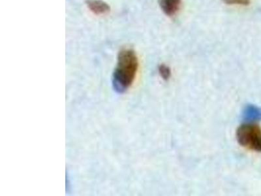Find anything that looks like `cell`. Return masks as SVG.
<instances>
[{"label": "cell", "mask_w": 261, "mask_h": 196, "mask_svg": "<svg viewBox=\"0 0 261 196\" xmlns=\"http://www.w3.org/2000/svg\"><path fill=\"white\" fill-rule=\"evenodd\" d=\"M138 68V57L134 50H122L119 52L117 64L113 74L114 88L120 93L126 91L134 83Z\"/></svg>", "instance_id": "cell-1"}, {"label": "cell", "mask_w": 261, "mask_h": 196, "mask_svg": "<svg viewBox=\"0 0 261 196\" xmlns=\"http://www.w3.org/2000/svg\"><path fill=\"white\" fill-rule=\"evenodd\" d=\"M237 139L242 147L261 152V127L257 124L248 123L241 125L237 130Z\"/></svg>", "instance_id": "cell-2"}, {"label": "cell", "mask_w": 261, "mask_h": 196, "mask_svg": "<svg viewBox=\"0 0 261 196\" xmlns=\"http://www.w3.org/2000/svg\"><path fill=\"white\" fill-rule=\"evenodd\" d=\"M159 4L165 14L173 17L180 10L182 0H159Z\"/></svg>", "instance_id": "cell-3"}, {"label": "cell", "mask_w": 261, "mask_h": 196, "mask_svg": "<svg viewBox=\"0 0 261 196\" xmlns=\"http://www.w3.org/2000/svg\"><path fill=\"white\" fill-rule=\"evenodd\" d=\"M86 4L89 10L95 15H106L111 11L108 4L102 0H87Z\"/></svg>", "instance_id": "cell-4"}, {"label": "cell", "mask_w": 261, "mask_h": 196, "mask_svg": "<svg viewBox=\"0 0 261 196\" xmlns=\"http://www.w3.org/2000/svg\"><path fill=\"white\" fill-rule=\"evenodd\" d=\"M245 116L247 119L258 120L261 119V109L257 107L250 106L247 108Z\"/></svg>", "instance_id": "cell-5"}, {"label": "cell", "mask_w": 261, "mask_h": 196, "mask_svg": "<svg viewBox=\"0 0 261 196\" xmlns=\"http://www.w3.org/2000/svg\"><path fill=\"white\" fill-rule=\"evenodd\" d=\"M159 75L164 80H168L171 77V71L170 68L166 64H161L159 67Z\"/></svg>", "instance_id": "cell-6"}, {"label": "cell", "mask_w": 261, "mask_h": 196, "mask_svg": "<svg viewBox=\"0 0 261 196\" xmlns=\"http://www.w3.org/2000/svg\"><path fill=\"white\" fill-rule=\"evenodd\" d=\"M224 3L228 5L248 6L251 3V0H222Z\"/></svg>", "instance_id": "cell-7"}]
</instances>
